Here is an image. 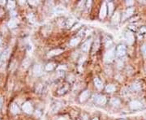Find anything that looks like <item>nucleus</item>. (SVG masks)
Here are the masks:
<instances>
[{
  "mask_svg": "<svg viewBox=\"0 0 146 120\" xmlns=\"http://www.w3.org/2000/svg\"><path fill=\"white\" fill-rule=\"evenodd\" d=\"M16 7V3L14 1H8L7 3V7L9 9H13V8Z\"/></svg>",
  "mask_w": 146,
  "mask_h": 120,
  "instance_id": "5701e85b",
  "label": "nucleus"
},
{
  "mask_svg": "<svg viewBox=\"0 0 146 120\" xmlns=\"http://www.w3.org/2000/svg\"><path fill=\"white\" fill-rule=\"evenodd\" d=\"M9 54H10V50L9 49H7V50H4L3 53L2 54L0 59H1V60H6L8 58V56H9Z\"/></svg>",
  "mask_w": 146,
  "mask_h": 120,
  "instance_id": "dca6fc26",
  "label": "nucleus"
},
{
  "mask_svg": "<svg viewBox=\"0 0 146 120\" xmlns=\"http://www.w3.org/2000/svg\"><path fill=\"white\" fill-rule=\"evenodd\" d=\"M2 102H3V100H2V98H0V107H1V105H2Z\"/></svg>",
  "mask_w": 146,
  "mask_h": 120,
  "instance_id": "72a5a7b5",
  "label": "nucleus"
},
{
  "mask_svg": "<svg viewBox=\"0 0 146 120\" xmlns=\"http://www.w3.org/2000/svg\"><path fill=\"white\" fill-rule=\"evenodd\" d=\"M30 65V59H29V58H27V59H25L23 61V67L24 68V69H26V68L29 67V66Z\"/></svg>",
  "mask_w": 146,
  "mask_h": 120,
  "instance_id": "412c9836",
  "label": "nucleus"
},
{
  "mask_svg": "<svg viewBox=\"0 0 146 120\" xmlns=\"http://www.w3.org/2000/svg\"><path fill=\"white\" fill-rule=\"evenodd\" d=\"M29 3L32 4V5H36V4H38V2H36V1H29Z\"/></svg>",
  "mask_w": 146,
  "mask_h": 120,
  "instance_id": "7c9ffc66",
  "label": "nucleus"
},
{
  "mask_svg": "<svg viewBox=\"0 0 146 120\" xmlns=\"http://www.w3.org/2000/svg\"><path fill=\"white\" fill-rule=\"evenodd\" d=\"M61 53H63V50H61V49L53 50L48 53V57H53V56H55V55H59Z\"/></svg>",
  "mask_w": 146,
  "mask_h": 120,
  "instance_id": "9b49d317",
  "label": "nucleus"
},
{
  "mask_svg": "<svg viewBox=\"0 0 146 120\" xmlns=\"http://www.w3.org/2000/svg\"><path fill=\"white\" fill-rule=\"evenodd\" d=\"M90 44H91V41H87V42H85V43L82 45V46H81V50L83 51H85V52H88L89 50V47H90Z\"/></svg>",
  "mask_w": 146,
  "mask_h": 120,
  "instance_id": "f8f14e48",
  "label": "nucleus"
},
{
  "mask_svg": "<svg viewBox=\"0 0 146 120\" xmlns=\"http://www.w3.org/2000/svg\"><path fill=\"white\" fill-rule=\"evenodd\" d=\"M93 120H98V119H97V118H95V119H93Z\"/></svg>",
  "mask_w": 146,
  "mask_h": 120,
  "instance_id": "c9c22d12",
  "label": "nucleus"
},
{
  "mask_svg": "<svg viewBox=\"0 0 146 120\" xmlns=\"http://www.w3.org/2000/svg\"><path fill=\"white\" fill-rule=\"evenodd\" d=\"M110 104L114 106H119L120 105V101L118 98H112L110 100Z\"/></svg>",
  "mask_w": 146,
  "mask_h": 120,
  "instance_id": "aec40b11",
  "label": "nucleus"
},
{
  "mask_svg": "<svg viewBox=\"0 0 146 120\" xmlns=\"http://www.w3.org/2000/svg\"><path fill=\"white\" fill-rule=\"evenodd\" d=\"M1 42H2V41H1V37H0V44H1Z\"/></svg>",
  "mask_w": 146,
  "mask_h": 120,
  "instance_id": "e433bc0d",
  "label": "nucleus"
},
{
  "mask_svg": "<svg viewBox=\"0 0 146 120\" xmlns=\"http://www.w3.org/2000/svg\"><path fill=\"white\" fill-rule=\"evenodd\" d=\"M11 111H12V114H18L19 112H20V109H19V107L16 104L13 103L12 105V106H11Z\"/></svg>",
  "mask_w": 146,
  "mask_h": 120,
  "instance_id": "2eb2a0df",
  "label": "nucleus"
},
{
  "mask_svg": "<svg viewBox=\"0 0 146 120\" xmlns=\"http://www.w3.org/2000/svg\"><path fill=\"white\" fill-rule=\"evenodd\" d=\"M115 50H114V49H111V50H108L106 54H105L104 61L107 63H111V62L114 60V59H115Z\"/></svg>",
  "mask_w": 146,
  "mask_h": 120,
  "instance_id": "f257e3e1",
  "label": "nucleus"
},
{
  "mask_svg": "<svg viewBox=\"0 0 146 120\" xmlns=\"http://www.w3.org/2000/svg\"><path fill=\"white\" fill-rule=\"evenodd\" d=\"M125 38H126V41H127V42H128V44L131 45L134 42V35H133V33L132 32H130V31L127 32L125 34Z\"/></svg>",
  "mask_w": 146,
  "mask_h": 120,
  "instance_id": "423d86ee",
  "label": "nucleus"
},
{
  "mask_svg": "<svg viewBox=\"0 0 146 120\" xmlns=\"http://www.w3.org/2000/svg\"><path fill=\"white\" fill-rule=\"evenodd\" d=\"M54 67H55V63H48L47 65L46 66V71H52L54 69Z\"/></svg>",
  "mask_w": 146,
  "mask_h": 120,
  "instance_id": "b1692460",
  "label": "nucleus"
},
{
  "mask_svg": "<svg viewBox=\"0 0 146 120\" xmlns=\"http://www.w3.org/2000/svg\"><path fill=\"white\" fill-rule=\"evenodd\" d=\"M112 43V41H111L110 38H106L105 40V44H106V46L108 47L109 46H110V44Z\"/></svg>",
  "mask_w": 146,
  "mask_h": 120,
  "instance_id": "bb28decb",
  "label": "nucleus"
},
{
  "mask_svg": "<svg viewBox=\"0 0 146 120\" xmlns=\"http://www.w3.org/2000/svg\"><path fill=\"white\" fill-rule=\"evenodd\" d=\"M116 90V88H115V85L113 84H108L107 86L106 87V91L107 93H113Z\"/></svg>",
  "mask_w": 146,
  "mask_h": 120,
  "instance_id": "6ab92c4d",
  "label": "nucleus"
},
{
  "mask_svg": "<svg viewBox=\"0 0 146 120\" xmlns=\"http://www.w3.org/2000/svg\"><path fill=\"white\" fill-rule=\"evenodd\" d=\"M119 20H120L119 13V12H115V13L114 14V16H112V22L114 24H117L119 21Z\"/></svg>",
  "mask_w": 146,
  "mask_h": 120,
  "instance_id": "a211bd4d",
  "label": "nucleus"
},
{
  "mask_svg": "<svg viewBox=\"0 0 146 120\" xmlns=\"http://www.w3.org/2000/svg\"><path fill=\"white\" fill-rule=\"evenodd\" d=\"M94 84H95L96 88L97 89H102L103 88V83L102 82V80H100L99 78H97V77H96V78H94Z\"/></svg>",
  "mask_w": 146,
  "mask_h": 120,
  "instance_id": "9d476101",
  "label": "nucleus"
},
{
  "mask_svg": "<svg viewBox=\"0 0 146 120\" xmlns=\"http://www.w3.org/2000/svg\"><path fill=\"white\" fill-rule=\"evenodd\" d=\"M108 8H109V15H111L114 11V4L112 3H109Z\"/></svg>",
  "mask_w": 146,
  "mask_h": 120,
  "instance_id": "a878e982",
  "label": "nucleus"
},
{
  "mask_svg": "<svg viewBox=\"0 0 146 120\" xmlns=\"http://www.w3.org/2000/svg\"><path fill=\"white\" fill-rule=\"evenodd\" d=\"M89 96H90V93H89V91H88V90H86V91H85V92H83L82 93L80 94V101L81 102H85L88 98L89 97Z\"/></svg>",
  "mask_w": 146,
  "mask_h": 120,
  "instance_id": "1a4fd4ad",
  "label": "nucleus"
},
{
  "mask_svg": "<svg viewBox=\"0 0 146 120\" xmlns=\"http://www.w3.org/2000/svg\"><path fill=\"white\" fill-rule=\"evenodd\" d=\"M133 3H133V1H127V2H126V4H127V5H128V6L132 5Z\"/></svg>",
  "mask_w": 146,
  "mask_h": 120,
  "instance_id": "c756f323",
  "label": "nucleus"
},
{
  "mask_svg": "<svg viewBox=\"0 0 146 120\" xmlns=\"http://www.w3.org/2000/svg\"><path fill=\"white\" fill-rule=\"evenodd\" d=\"M122 120H123V119H122Z\"/></svg>",
  "mask_w": 146,
  "mask_h": 120,
  "instance_id": "4c0bfd02",
  "label": "nucleus"
},
{
  "mask_svg": "<svg viewBox=\"0 0 146 120\" xmlns=\"http://www.w3.org/2000/svg\"><path fill=\"white\" fill-rule=\"evenodd\" d=\"M141 51H142V54L144 56L146 57V44H145L142 47H141Z\"/></svg>",
  "mask_w": 146,
  "mask_h": 120,
  "instance_id": "cd10ccee",
  "label": "nucleus"
},
{
  "mask_svg": "<svg viewBox=\"0 0 146 120\" xmlns=\"http://www.w3.org/2000/svg\"><path fill=\"white\" fill-rule=\"evenodd\" d=\"M133 13H134V8H132V7L128 8V9L126 11L125 13H124L123 20H125V19L128 18V17H130L131 16H132V14H133Z\"/></svg>",
  "mask_w": 146,
  "mask_h": 120,
  "instance_id": "ddd939ff",
  "label": "nucleus"
},
{
  "mask_svg": "<svg viewBox=\"0 0 146 120\" xmlns=\"http://www.w3.org/2000/svg\"><path fill=\"white\" fill-rule=\"evenodd\" d=\"M22 109H23V110L27 114H32L33 113V106H32L31 103L29 102L24 103L23 106H22Z\"/></svg>",
  "mask_w": 146,
  "mask_h": 120,
  "instance_id": "7ed1b4c3",
  "label": "nucleus"
},
{
  "mask_svg": "<svg viewBox=\"0 0 146 120\" xmlns=\"http://www.w3.org/2000/svg\"><path fill=\"white\" fill-rule=\"evenodd\" d=\"M42 72H43V68H42V66L40 65V64H36V65L34 66L33 67V73L35 76H39L42 74Z\"/></svg>",
  "mask_w": 146,
  "mask_h": 120,
  "instance_id": "39448f33",
  "label": "nucleus"
},
{
  "mask_svg": "<svg viewBox=\"0 0 146 120\" xmlns=\"http://www.w3.org/2000/svg\"><path fill=\"white\" fill-rule=\"evenodd\" d=\"M132 88L133 90H135V91H139V90L140 89V85L139 83H134L132 85Z\"/></svg>",
  "mask_w": 146,
  "mask_h": 120,
  "instance_id": "4be33fe9",
  "label": "nucleus"
},
{
  "mask_svg": "<svg viewBox=\"0 0 146 120\" xmlns=\"http://www.w3.org/2000/svg\"><path fill=\"white\" fill-rule=\"evenodd\" d=\"M117 54L118 56H123L126 53V47L123 45H120L117 47Z\"/></svg>",
  "mask_w": 146,
  "mask_h": 120,
  "instance_id": "6e6552de",
  "label": "nucleus"
},
{
  "mask_svg": "<svg viewBox=\"0 0 146 120\" xmlns=\"http://www.w3.org/2000/svg\"><path fill=\"white\" fill-rule=\"evenodd\" d=\"M106 13H107V6H106V3H103L102 7H101V10H100V14H99V16L101 19H103L105 18L106 16Z\"/></svg>",
  "mask_w": 146,
  "mask_h": 120,
  "instance_id": "20e7f679",
  "label": "nucleus"
},
{
  "mask_svg": "<svg viewBox=\"0 0 146 120\" xmlns=\"http://www.w3.org/2000/svg\"><path fill=\"white\" fill-rule=\"evenodd\" d=\"M140 33H146V27L144 26L140 29Z\"/></svg>",
  "mask_w": 146,
  "mask_h": 120,
  "instance_id": "c85d7f7f",
  "label": "nucleus"
},
{
  "mask_svg": "<svg viewBox=\"0 0 146 120\" xmlns=\"http://www.w3.org/2000/svg\"><path fill=\"white\" fill-rule=\"evenodd\" d=\"M3 53V49L2 48H0V57H1V55H2V54Z\"/></svg>",
  "mask_w": 146,
  "mask_h": 120,
  "instance_id": "473e14b6",
  "label": "nucleus"
},
{
  "mask_svg": "<svg viewBox=\"0 0 146 120\" xmlns=\"http://www.w3.org/2000/svg\"><path fill=\"white\" fill-rule=\"evenodd\" d=\"M80 24H77L76 25H75V27H74V28H72V30H75V29H78V28L80 27Z\"/></svg>",
  "mask_w": 146,
  "mask_h": 120,
  "instance_id": "2f4dec72",
  "label": "nucleus"
},
{
  "mask_svg": "<svg viewBox=\"0 0 146 120\" xmlns=\"http://www.w3.org/2000/svg\"><path fill=\"white\" fill-rule=\"evenodd\" d=\"M17 24H18V20H16V19H12V20H11L7 24L8 27L11 28V29H14V28H16L17 26Z\"/></svg>",
  "mask_w": 146,
  "mask_h": 120,
  "instance_id": "4468645a",
  "label": "nucleus"
},
{
  "mask_svg": "<svg viewBox=\"0 0 146 120\" xmlns=\"http://www.w3.org/2000/svg\"><path fill=\"white\" fill-rule=\"evenodd\" d=\"M94 100H95L96 103L98 105H105L106 103V98L105 96L102 95H96L94 97Z\"/></svg>",
  "mask_w": 146,
  "mask_h": 120,
  "instance_id": "f03ea898",
  "label": "nucleus"
},
{
  "mask_svg": "<svg viewBox=\"0 0 146 120\" xmlns=\"http://www.w3.org/2000/svg\"><path fill=\"white\" fill-rule=\"evenodd\" d=\"M28 19H29V20L31 23H34V22H35V17H34L33 13H30V14L28 15Z\"/></svg>",
  "mask_w": 146,
  "mask_h": 120,
  "instance_id": "393cba45",
  "label": "nucleus"
},
{
  "mask_svg": "<svg viewBox=\"0 0 146 120\" xmlns=\"http://www.w3.org/2000/svg\"><path fill=\"white\" fill-rule=\"evenodd\" d=\"M59 120H65V119H63V118H62V119H59Z\"/></svg>",
  "mask_w": 146,
  "mask_h": 120,
  "instance_id": "f704fd0d",
  "label": "nucleus"
},
{
  "mask_svg": "<svg viewBox=\"0 0 146 120\" xmlns=\"http://www.w3.org/2000/svg\"><path fill=\"white\" fill-rule=\"evenodd\" d=\"M80 39L79 37H76V38H73V39L71 40V42H70V46H72V47H74V46H77V45L79 44V42H80Z\"/></svg>",
  "mask_w": 146,
  "mask_h": 120,
  "instance_id": "f3484780",
  "label": "nucleus"
},
{
  "mask_svg": "<svg viewBox=\"0 0 146 120\" xmlns=\"http://www.w3.org/2000/svg\"><path fill=\"white\" fill-rule=\"evenodd\" d=\"M141 106H142V104L138 101H132L130 103V107L132 110H138V109L141 108Z\"/></svg>",
  "mask_w": 146,
  "mask_h": 120,
  "instance_id": "0eeeda50",
  "label": "nucleus"
}]
</instances>
